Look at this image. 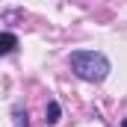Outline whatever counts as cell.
Here are the masks:
<instances>
[{
	"mask_svg": "<svg viewBox=\"0 0 127 127\" xmlns=\"http://www.w3.org/2000/svg\"><path fill=\"white\" fill-rule=\"evenodd\" d=\"M68 62H71V71L86 83H100L109 74V59L97 50H74Z\"/></svg>",
	"mask_w": 127,
	"mask_h": 127,
	"instance_id": "cell-1",
	"label": "cell"
},
{
	"mask_svg": "<svg viewBox=\"0 0 127 127\" xmlns=\"http://www.w3.org/2000/svg\"><path fill=\"white\" fill-rule=\"evenodd\" d=\"M15 47H18V35H12V32H0V56L12 53Z\"/></svg>",
	"mask_w": 127,
	"mask_h": 127,
	"instance_id": "cell-2",
	"label": "cell"
},
{
	"mask_svg": "<svg viewBox=\"0 0 127 127\" xmlns=\"http://www.w3.org/2000/svg\"><path fill=\"white\" fill-rule=\"evenodd\" d=\"M44 115H47V118H44L47 124H56V121H59V115H62L59 103H56V100H50V103H47V112H44Z\"/></svg>",
	"mask_w": 127,
	"mask_h": 127,
	"instance_id": "cell-3",
	"label": "cell"
},
{
	"mask_svg": "<svg viewBox=\"0 0 127 127\" xmlns=\"http://www.w3.org/2000/svg\"><path fill=\"white\" fill-rule=\"evenodd\" d=\"M15 127H27V109H21V106H15Z\"/></svg>",
	"mask_w": 127,
	"mask_h": 127,
	"instance_id": "cell-4",
	"label": "cell"
},
{
	"mask_svg": "<svg viewBox=\"0 0 127 127\" xmlns=\"http://www.w3.org/2000/svg\"><path fill=\"white\" fill-rule=\"evenodd\" d=\"M121 127H127V118H124V124H121Z\"/></svg>",
	"mask_w": 127,
	"mask_h": 127,
	"instance_id": "cell-5",
	"label": "cell"
}]
</instances>
